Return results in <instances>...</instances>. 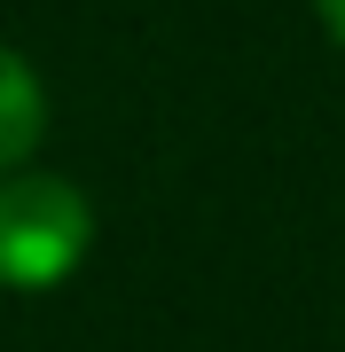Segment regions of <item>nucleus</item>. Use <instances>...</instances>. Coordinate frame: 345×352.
Returning a JSON list of instances; mask_svg holds the SVG:
<instances>
[{"label":"nucleus","instance_id":"7ed1b4c3","mask_svg":"<svg viewBox=\"0 0 345 352\" xmlns=\"http://www.w3.org/2000/svg\"><path fill=\"white\" fill-rule=\"evenodd\" d=\"M314 8H322V32H330L337 47H345V0H314Z\"/></svg>","mask_w":345,"mask_h":352},{"label":"nucleus","instance_id":"f03ea898","mask_svg":"<svg viewBox=\"0 0 345 352\" xmlns=\"http://www.w3.org/2000/svg\"><path fill=\"white\" fill-rule=\"evenodd\" d=\"M39 133H48V94H39V71L16 47H0V173H16Z\"/></svg>","mask_w":345,"mask_h":352},{"label":"nucleus","instance_id":"f257e3e1","mask_svg":"<svg viewBox=\"0 0 345 352\" xmlns=\"http://www.w3.org/2000/svg\"><path fill=\"white\" fill-rule=\"evenodd\" d=\"M94 243V204L63 173H0V282L8 289H55Z\"/></svg>","mask_w":345,"mask_h":352}]
</instances>
